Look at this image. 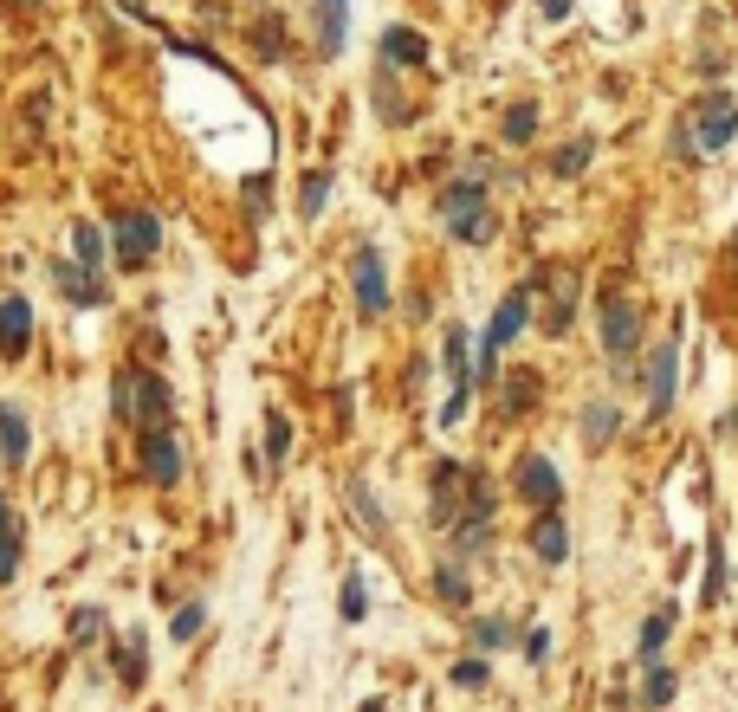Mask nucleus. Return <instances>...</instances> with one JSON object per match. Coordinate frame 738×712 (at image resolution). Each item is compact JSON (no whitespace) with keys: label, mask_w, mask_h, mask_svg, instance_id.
<instances>
[{"label":"nucleus","mask_w":738,"mask_h":712,"mask_svg":"<svg viewBox=\"0 0 738 712\" xmlns=\"http://www.w3.org/2000/svg\"><path fill=\"white\" fill-rule=\"evenodd\" d=\"M111 395H117V415H123V421H143V434L169 428V415H175L169 382H162V376H149V369H117Z\"/></svg>","instance_id":"nucleus-1"},{"label":"nucleus","mask_w":738,"mask_h":712,"mask_svg":"<svg viewBox=\"0 0 738 712\" xmlns=\"http://www.w3.org/2000/svg\"><path fill=\"white\" fill-rule=\"evenodd\" d=\"M531 324V292H512V298H499V311L486 318V331H480V382L492 389V376H499V350L512 344L518 331Z\"/></svg>","instance_id":"nucleus-2"},{"label":"nucleus","mask_w":738,"mask_h":712,"mask_svg":"<svg viewBox=\"0 0 738 712\" xmlns=\"http://www.w3.org/2000/svg\"><path fill=\"white\" fill-rule=\"evenodd\" d=\"M111 246H117L123 266H149V259H156V246H162V221H156L149 208H123L117 221H111Z\"/></svg>","instance_id":"nucleus-3"},{"label":"nucleus","mask_w":738,"mask_h":712,"mask_svg":"<svg viewBox=\"0 0 738 712\" xmlns=\"http://www.w3.org/2000/svg\"><path fill=\"white\" fill-rule=\"evenodd\" d=\"M738 136V98L732 91H700V156H719V149H726Z\"/></svg>","instance_id":"nucleus-4"},{"label":"nucleus","mask_w":738,"mask_h":712,"mask_svg":"<svg viewBox=\"0 0 738 712\" xmlns=\"http://www.w3.org/2000/svg\"><path fill=\"white\" fill-rule=\"evenodd\" d=\"M467 486H473V473L460 467V460H441V467H434V505H428V518L441 531L460 525V512H467Z\"/></svg>","instance_id":"nucleus-5"},{"label":"nucleus","mask_w":738,"mask_h":712,"mask_svg":"<svg viewBox=\"0 0 738 712\" xmlns=\"http://www.w3.org/2000/svg\"><path fill=\"white\" fill-rule=\"evenodd\" d=\"M635 344H641L635 305H628V298H609V305H603V350H609V363L628 369V363H635Z\"/></svg>","instance_id":"nucleus-6"},{"label":"nucleus","mask_w":738,"mask_h":712,"mask_svg":"<svg viewBox=\"0 0 738 712\" xmlns=\"http://www.w3.org/2000/svg\"><path fill=\"white\" fill-rule=\"evenodd\" d=\"M350 279H357L363 318H382V311H389V272H382V253H376V246H357V259H350Z\"/></svg>","instance_id":"nucleus-7"},{"label":"nucleus","mask_w":738,"mask_h":712,"mask_svg":"<svg viewBox=\"0 0 738 712\" xmlns=\"http://www.w3.org/2000/svg\"><path fill=\"white\" fill-rule=\"evenodd\" d=\"M518 492H525V505H538V512H557V505H564V473L544 454H525L518 460Z\"/></svg>","instance_id":"nucleus-8"},{"label":"nucleus","mask_w":738,"mask_h":712,"mask_svg":"<svg viewBox=\"0 0 738 712\" xmlns=\"http://www.w3.org/2000/svg\"><path fill=\"white\" fill-rule=\"evenodd\" d=\"M182 441H175L169 428H156V434H143V473L156 479V486H182Z\"/></svg>","instance_id":"nucleus-9"},{"label":"nucleus","mask_w":738,"mask_h":712,"mask_svg":"<svg viewBox=\"0 0 738 712\" xmlns=\"http://www.w3.org/2000/svg\"><path fill=\"white\" fill-rule=\"evenodd\" d=\"M674 376H680V344H654L648 376H641V389H648V415H667V402H674Z\"/></svg>","instance_id":"nucleus-10"},{"label":"nucleus","mask_w":738,"mask_h":712,"mask_svg":"<svg viewBox=\"0 0 738 712\" xmlns=\"http://www.w3.org/2000/svg\"><path fill=\"white\" fill-rule=\"evenodd\" d=\"M486 214V188L480 182H447L441 188V227L460 240V227H473Z\"/></svg>","instance_id":"nucleus-11"},{"label":"nucleus","mask_w":738,"mask_h":712,"mask_svg":"<svg viewBox=\"0 0 738 712\" xmlns=\"http://www.w3.org/2000/svg\"><path fill=\"white\" fill-rule=\"evenodd\" d=\"M52 285H59V292L72 298V305H85V311H98L104 298H111V292H104V279H98V272L72 266V259H52Z\"/></svg>","instance_id":"nucleus-12"},{"label":"nucleus","mask_w":738,"mask_h":712,"mask_svg":"<svg viewBox=\"0 0 738 712\" xmlns=\"http://www.w3.org/2000/svg\"><path fill=\"white\" fill-rule=\"evenodd\" d=\"M531 551H538V564H570V525L564 512H538V525H531Z\"/></svg>","instance_id":"nucleus-13"},{"label":"nucleus","mask_w":738,"mask_h":712,"mask_svg":"<svg viewBox=\"0 0 738 712\" xmlns=\"http://www.w3.org/2000/svg\"><path fill=\"white\" fill-rule=\"evenodd\" d=\"M26 344H33V305L0 298V356H26Z\"/></svg>","instance_id":"nucleus-14"},{"label":"nucleus","mask_w":738,"mask_h":712,"mask_svg":"<svg viewBox=\"0 0 738 712\" xmlns=\"http://www.w3.org/2000/svg\"><path fill=\"white\" fill-rule=\"evenodd\" d=\"M615 428H622V408H615L609 395H596V402L583 408V447H590V454H603V447L615 441Z\"/></svg>","instance_id":"nucleus-15"},{"label":"nucleus","mask_w":738,"mask_h":712,"mask_svg":"<svg viewBox=\"0 0 738 712\" xmlns=\"http://www.w3.org/2000/svg\"><path fill=\"white\" fill-rule=\"evenodd\" d=\"M350 46V0H318V52H344Z\"/></svg>","instance_id":"nucleus-16"},{"label":"nucleus","mask_w":738,"mask_h":712,"mask_svg":"<svg viewBox=\"0 0 738 712\" xmlns=\"http://www.w3.org/2000/svg\"><path fill=\"white\" fill-rule=\"evenodd\" d=\"M674 693H680V680H674V667L654 654V661H641V706H674Z\"/></svg>","instance_id":"nucleus-17"},{"label":"nucleus","mask_w":738,"mask_h":712,"mask_svg":"<svg viewBox=\"0 0 738 712\" xmlns=\"http://www.w3.org/2000/svg\"><path fill=\"white\" fill-rule=\"evenodd\" d=\"M26 447H33L26 415H20L13 402H0V460H7V467H26Z\"/></svg>","instance_id":"nucleus-18"},{"label":"nucleus","mask_w":738,"mask_h":712,"mask_svg":"<svg viewBox=\"0 0 738 712\" xmlns=\"http://www.w3.org/2000/svg\"><path fill=\"white\" fill-rule=\"evenodd\" d=\"M434 596L447 602V609H467V596H473V583H467V564H460L454 551L434 564Z\"/></svg>","instance_id":"nucleus-19"},{"label":"nucleus","mask_w":738,"mask_h":712,"mask_svg":"<svg viewBox=\"0 0 738 712\" xmlns=\"http://www.w3.org/2000/svg\"><path fill=\"white\" fill-rule=\"evenodd\" d=\"M421 65L428 59V39L415 33V26H389V33H382V65Z\"/></svg>","instance_id":"nucleus-20"},{"label":"nucleus","mask_w":738,"mask_h":712,"mask_svg":"<svg viewBox=\"0 0 738 712\" xmlns=\"http://www.w3.org/2000/svg\"><path fill=\"white\" fill-rule=\"evenodd\" d=\"M577 292H583L577 272H557V298H551V318H544V331H551V337L570 331V318H577Z\"/></svg>","instance_id":"nucleus-21"},{"label":"nucleus","mask_w":738,"mask_h":712,"mask_svg":"<svg viewBox=\"0 0 738 712\" xmlns=\"http://www.w3.org/2000/svg\"><path fill=\"white\" fill-rule=\"evenodd\" d=\"M13 577H20V518L0 499V583H13Z\"/></svg>","instance_id":"nucleus-22"},{"label":"nucleus","mask_w":738,"mask_h":712,"mask_svg":"<svg viewBox=\"0 0 738 712\" xmlns=\"http://www.w3.org/2000/svg\"><path fill=\"white\" fill-rule=\"evenodd\" d=\"M344 499H350V518H357L369 538H382V505H376V492H369V479H350Z\"/></svg>","instance_id":"nucleus-23"},{"label":"nucleus","mask_w":738,"mask_h":712,"mask_svg":"<svg viewBox=\"0 0 738 712\" xmlns=\"http://www.w3.org/2000/svg\"><path fill=\"white\" fill-rule=\"evenodd\" d=\"M324 201H331V169H311L305 182H298V214H305V221H318Z\"/></svg>","instance_id":"nucleus-24"},{"label":"nucleus","mask_w":738,"mask_h":712,"mask_svg":"<svg viewBox=\"0 0 738 712\" xmlns=\"http://www.w3.org/2000/svg\"><path fill=\"white\" fill-rule=\"evenodd\" d=\"M285 460H292V421H285L279 408H272V415H266V467L279 473Z\"/></svg>","instance_id":"nucleus-25"},{"label":"nucleus","mask_w":738,"mask_h":712,"mask_svg":"<svg viewBox=\"0 0 738 712\" xmlns=\"http://www.w3.org/2000/svg\"><path fill=\"white\" fill-rule=\"evenodd\" d=\"M525 635V628L512 622V615H480V622H473V648H505V641H518Z\"/></svg>","instance_id":"nucleus-26"},{"label":"nucleus","mask_w":738,"mask_h":712,"mask_svg":"<svg viewBox=\"0 0 738 712\" xmlns=\"http://www.w3.org/2000/svg\"><path fill=\"white\" fill-rule=\"evenodd\" d=\"M674 635V609H654L648 622H641V635H635V648H641V661H654L661 654V641Z\"/></svg>","instance_id":"nucleus-27"},{"label":"nucleus","mask_w":738,"mask_h":712,"mask_svg":"<svg viewBox=\"0 0 738 712\" xmlns=\"http://www.w3.org/2000/svg\"><path fill=\"white\" fill-rule=\"evenodd\" d=\"M72 253H78V266H85V272H98L104 266V234L91 221H78L72 227Z\"/></svg>","instance_id":"nucleus-28"},{"label":"nucleus","mask_w":738,"mask_h":712,"mask_svg":"<svg viewBox=\"0 0 738 712\" xmlns=\"http://www.w3.org/2000/svg\"><path fill=\"white\" fill-rule=\"evenodd\" d=\"M590 156H596V143H590V136H570V143L551 156V169H557V175H583V169H590Z\"/></svg>","instance_id":"nucleus-29"},{"label":"nucleus","mask_w":738,"mask_h":712,"mask_svg":"<svg viewBox=\"0 0 738 712\" xmlns=\"http://www.w3.org/2000/svg\"><path fill=\"white\" fill-rule=\"evenodd\" d=\"M143 674H149V667H143V635H130L117 648V680H123V687H143Z\"/></svg>","instance_id":"nucleus-30"},{"label":"nucleus","mask_w":738,"mask_h":712,"mask_svg":"<svg viewBox=\"0 0 738 712\" xmlns=\"http://www.w3.org/2000/svg\"><path fill=\"white\" fill-rule=\"evenodd\" d=\"M531 136H538V104H512V111H505V143H531Z\"/></svg>","instance_id":"nucleus-31"},{"label":"nucleus","mask_w":738,"mask_h":712,"mask_svg":"<svg viewBox=\"0 0 738 712\" xmlns=\"http://www.w3.org/2000/svg\"><path fill=\"white\" fill-rule=\"evenodd\" d=\"M337 615H344V622H363V615H369V583H363V570H350V577H344V609H337Z\"/></svg>","instance_id":"nucleus-32"},{"label":"nucleus","mask_w":738,"mask_h":712,"mask_svg":"<svg viewBox=\"0 0 738 712\" xmlns=\"http://www.w3.org/2000/svg\"><path fill=\"white\" fill-rule=\"evenodd\" d=\"M201 622H208V609H201V602H182V609L169 615V635H175V641H195Z\"/></svg>","instance_id":"nucleus-33"},{"label":"nucleus","mask_w":738,"mask_h":712,"mask_svg":"<svg viewBox=\"0 0 738 712\" xmlns=\"http://www.w3.org/2000/svg\"><path fill=\"white\" fill-rule=\"evenodd\" d=\"M486 680H492V661H480V654H467V661L454 667V687H460V693H480Z\"/></svg>","instance_id":"nucleus-34"},{"label":"nucleus","mask_w":738,"mask_h":712,"mask_svg":"<svg viewBox=\"0 0 738 712\" xmlns=\"http://www.w3.org/2000/svg\"><path fill=\"white\" fill-rule=\"evenodd\" d=\"M719 596H726V557H719V544H713V551H706V609H713Z\"/></svg>","instance_id":"nucleus-35"},{"label":"nucleus","mask_w":738,"mask_h":712,"mask_svg":"<svg viewBox=\"0 0 738 712\" xmlns=\"http://www.w3.org/2000/svg\"><path fill=\"white\" fill-rule=\"evenodd\" d=\"M531 395H538V376H512V382H505V408H512V415H525Z\"/></svg>","instance_id":"nucleus-36"},{"label":"nucleus","mask_w":738,"mask_h":712,"mask_svg":"<svg viewBox=\"0 0 738 712\" xmlns=\"http://www.w3.org/2000/svg\"><path fill=\"white\" fill-rule=\"evenodd\" d=\"M518 641H525V661H531V667H544V661H551V628H525Z\"/></svg>","instance_id":"nucleus-37"},{"label":"nucleus","mask_w":738,"mask_h":712,"mask_svg":"<svg viewBox=\"0 0 738 712\" xmlns=\"http://www.w3.org/2000/svg\"><path fill=\"white\" fill-rule=\"evenodd\" d=\"M98 635H104V615L98 609H78L72 615V641H98Z\"/></svg>","instance_id":"nucleus-38"},{"label":"nucleus","mask_w":738,"mask_h":712,"mask_svg":"<svg viewBox=\"0 0 738 712\" xmlns=\"http://www.w3.org/2000/svg\"><path fill=\"white\" fill-rule=\"evenodd\" d=\"M538 13L544 20H570V0H538Z\"/></svg>","instance_id":"nucleus-39"},{"label":"nucleus","mask_w":738,"mask_h":712,"mask_svg":"<svg viewBox=\"0 0 738 712\" xmlns=\"http://www.w3.org/2000/svg\"><path fill=\"white\" fill-rule=\"evenodd\" d=\"M33 7H39V0H33Z\"/></svg>","instance_id":"nucleus-40"}]
</instances>
